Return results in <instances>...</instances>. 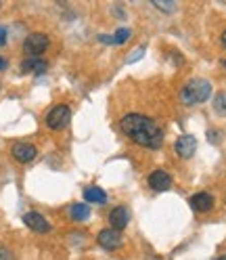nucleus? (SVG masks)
Instances as JSON below:
<instances>
[{
	"mask_svg": "<svg viewBox=\"0 0 226 260\" xmlns=\"http://www.w3.org/2000/svg\"><path fill=\"white\" fill-rule=\"evenodd\" d=\"M0 260H15L13 258V252L9 248H5V246H0Z\"/></svg>",
	"mask_w": 226,
	"mask_h": 260,
	"instance_id": "obj_18",
	"label": "nucleus"
},
{
	"mask_svg": "<svg viewBox=\"0 0 226 260\" xmlns=\"http://www.w3.org/2000/svg\"><path fill=\"white\" fill-rule=\"evenodd\" d=\"M222 65H224V70H226V61H222Z\"/></svg>",
	"mask_w": 226,
	"mask_h": 260,
	"instance_id": "obj_23",
	"label": "nucleus"
},
{
	"mask_svg": "<svg viewBox=\"0 0 226 260\" xmlns=\"http://www.w3.org/2000/svg\"><path fill=\"white\" fill-rule=\"evenodd\" d=\"M128 38H130V29L122 27V29L116 31V36H113V44H122V42H126Z\"/></svg>",
	"mask_w": 226,
	"mask_h": 260,
	"instance_id": "obj_16",
	"label": "nucleus"
},
{
	"mask_svg": "<svg viewBox=\"0 0 226 260\" xmlns=\"http://www.w3.org/2000/svg\"><path fill=\"white\" fill-rule=\"evenodd\" d=\"M209 94H212V84L203 78H193L180 90V99L184 105H199L209 99Z\"/></svg>",
	"mask_w": 226,
	"mask_h": 260,
	"instance_id": "obj_2",
	"label": "nucleus"
},
{
	"mask_svg": "<svg viewBox=\"0 0 226 260\" xmlns=\"http://www.w3.org/2000/svg\"><path fill=\"white\" fill-rule=\"evenodd\" d=\"M7 65H9V63H7V59L0 57V72H5V70H7Z\"/></svg>",
	"mask_w": 226,
	"mask_h": 260,
	"instance_id": "obj_21",
	"label": "nucleus"
},
{
	"mask_svg": "<svg viewBox=\"0 0 226 260\" xmlns=\"http://www.w3.org/2000/svg\"><path fill=\"white\" fill-rule=\"evenodd\" d=\"M46 68H48V63L44 59H40V57H29V59H25L21 63L23 72H34V74H44Z\"/></svg>",
	"mask_w": 226,
	"mask_h": 260,
	"instance_id": "obj_12",
	"label": "nucleus"
},
{
	"mask_svg": "<svg viewBox=\"0 0 226 260\" xmlns=\"http://www.w3.org/2000/svg\"><path fill=\"white\" fill-rule=\"evenodd\" d=\"M23 222L27 229L36 231V233H48L51 231V222H48L40 212H27L23 214Z\"/></svg>",
	"mask_w": 226,
	"mask_h": 260,
	"instance_id": "obj_7",
	"label": "nucleus"
},
{
	"mask_svg": "<svg viewBox=\"0 0 226 260\" xmlns=\"http://www.w3.org/2000/svg\"><path fill=\"white\" fill-rule=\"evenodd\" d=\"M153 5L157 7V9H164V11H174L176 9V5L174 3H170V0H164V3H161V0H153Z\"/></svg>",
	"mask_w": 226,
	"mask_h": 260,
	"instance_id": "obj_17",
	"label": "nucleus"
},
{
	"mask_svg": "<svg viewBox=\"0 0 226 260\" xmlns=\"http://www.w3.org/2000/svg\"><path fill=\"white\" fill-rule=\"evenodd\" d=\"M84 200L88 204H105L107 202V193L101 187H88L84 191Z\"/></svg>",
	"mask_w": 226,
	"mask_h": 260,
	"instance_id": "obj_13",
	"label": "nucleus"
},
{
	"mask_svg": "<svg viewBox=\"0 0 226 260\" xmlns=\"http://www.w3.org/2000/svg\"><path fill=\"white\" fill-rule=\"evenodd\" d=\"M71 120V109L67 105H57L48 111L46 116V126L51 130H63Z\"/></svg>",
	"mask_w": 226,
	"mask_h": 260,
	"instance_id": "obj_3",
	"label": "nucleus"
},
{
	"mask_svg": "<svg viewBox=\"0 0 226 260\" xmlns=\"http://www.w3.org/2000/svg\"><path fill=\"white\" fill-rule=\"evenodd\" d=\"M149 187L155 191H168L172 187V176L166 170H155L149 176Z\"/></svg>",
	"mask_w": 226,
	"mask_h": 260,
	"instance_id": "obj_9",
	"label": "nucleus"
},
{
	"mask_svg": "<svg viewBox=\"0 0 226 260\" xmlns=\"http://www.w3.org/2000/svg\"><path fill=\"white\" fill-rule=\"evenodd\" d=\"M48 48V36L46 34H40V31H36V34H29L23 42V51L29 55V57H40V53H44Z\"/></svg>",
	"mask_w": 226,
	"mask_h": 260,
	"instance_id": "obj_4",
	"label": "nucleus"
},
{
	"mask_svg": "<svg viewBox=\"0 0 226 260\" xmlns=\"http://www.w3.org/2000/svg\"><path fill=\"white\" fill-rule=\"evenodd\" d=\"M5 44H7V27L0 25V46H5Z\"/></svg>",
	"mask_w": 226,
	"mask_h": 260,
	"instance_id": "obj_20",
	"label": "nucleus"
},
{
	"mask_svg": "<svg viewBox=\"0 0 226 260\" xmlns=\"http://www.w3.org/2000/svg\"><path fill=\"white\" fill-rule=\"evenodd\" d=\"M128 220H130V214H128V210L126 208H113L111 210V214H109V222H111V229H116V231H122L128 226Z\"/></svg>",
	"mask_w": 226,
	"mask_h": 260,
	"instance_id": "obj_10",
	"label": "nucleus"
},
{
	"mask_svg": "<svg viewBox=\"0 0 226 260\" xmlns=\"http://www.w3.org/2000/svg\"><path fill=\"white\" fill-rule=\"evenodd\" d=\"M69 214H71L73 220L82 222V220H88V216H90V208H88V204H73L71 210H69Z\"/></svg>",
	"mask_w": 226,
	"mask_h": 260,
	"instance_id": "obj_14",
	"label": "nucleus"
},
{
	"mask_svg": "<svg viewBox=\"0 0 226 260\" xmlns=\"http://www.w3.org/2000/svg\"><path fill=\"white\" fill-rule=\"evenodd\" d=\"M122 130L130 137L132 143L140 145V147L157 149L164 145V133L161 128L142 113H128L122 118Z\"/></svg>",
	"mask_w": 226,
	"mask_h": 260,
	"instance_id": "obj_1",
	"label": "nucleus"
},
{
	"mask_svg": "<svg viewBox=\"0 0 226 260\" xmlns=\"http://www.w3.org/2000/svg\"><path fill=\"white\" fill-rule=\"evenodd\" d=\"M142 53H144V46H138L136 51H134V55H132V57H128V63H134L136 59H140V57H142Z\"/></svg>",
	"mask_w": 226,
	"mask_h": 260,
	"instance_id": "obj_19",
	"label": "nucleus"
},
{
	"mask_svg": "<svg viewBox=\"0 0 226 260\" xmlns=\"http://www.w3.org/2000/svg\"><path fill=\"white\" fill-rule=\"evenodd\" d=\"M191 206L195 212H209L214 208V198L209 193H195L191 198Z\"/></svg>",
	"mask_w": 226,
	"mask_h": 260,
	"instance_id": "obj_11",
	"label": "nucleus"
},
{
	"mask_svg": "<svg viewBox=\"0 0 226 260\" xmlns=\"http://www.w3.org/2000/svg\"><path fill=\"white\" fill-rule=\"evenodd\" d=\"M174 149L182 159H189V157H193V153H195V149H197V139L191 137V135H182V137L176 139Z\"/></svg>",
	"mask_w": 226,
	"mask_h": 260,
	"instance_id": "obj_6",
	"label": "nucleus"
},
{
	"mask_svg": "<svg viewBox=\"0 0 226 260\" xmlns=\"http://www.w3.org/2000/svg\"><path fill=\"white\" fill-rule=\"evenodd\" d=\"M214 109L218 116H226V92H218L214 96Z\"/></svg>",
	"mask_w": 226,
	"mask_h": 260,
	"instance_id": "obj_15",
	"label": "nucleus"
},
{
	"mask_svg": "<svg viewBox=\"0 0 226 260\" xmlns=\"http://www.w3.org/2000/svg\"><path fill=\"white\" fill-rule=\"evenodd\" d=\"M222 44H224V48H226V29L222 31Z\"/></svg>",
	"mask_w": 226,
	"mask_h": 260,
	"instance_id": "obj_22",
	"label": "nucleus"
},
{
	"mask_svg": "<svg viewBox=\"0 0 226 260\" xmlns=\"http://www.w3.org/2000/svg\"><path fill=\"white\" fill-rule=\"evenodd\" d=\"M96 241H99V246H103L105 250H118V248H122V243H124V239H122V233L120 231H116V229H103L101 233H99V237H96Z\"/></svg>",
	"mask_w": 226,
	"mask_h": 260,
	"instance_id": "obj_5",
	"label": "nucleus"
},
{
	"mask_svg": "<svg viewBox=\"0 0 226 260\" xmlns=\"http://www.w3.org/2000/svg\"><path fill=\"white\" fill-rule=\"evenodd\" d=\"M218 260H226V256H222V258H218Z\"/></svg>",
	"mask_w": 226,
	"mask_h": 260,
	"instance_id": "obj_24",
	"label": "nucleus"
},
{
	"mask_svg": "<svg viewBox=\"0 0 226 260\" xmlns=\"http://www.w3.org/2000/svg\"><path fill=\"white\" fill-rule=\"evenodd\" d=\"M11 153H13V157L17 159V161H21V164H27V161H31V159L36 157L38 149L34 147V145H29V143H15Z\"/></svg>",
	"mask_w": 226,
	"mask_h": 260,
	"instance_id": "obj_8",
	"label": "nucleus"
}]
</instances>
